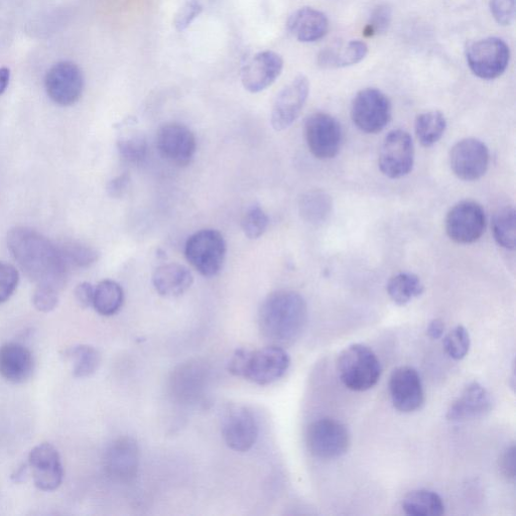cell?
I'll return each instance as SVG.
<instances>
[{"label":"cell","mask_w":516,"mask_h":516,"mask_svg":"<svg viewBox=\"0 0 516 516\" xmlns=\"http://www.w3.org/2000/svg\"><path fill=\"white\" fill-rule=\"evenodd\" d=\"M8 246L25 275L37 286L61 290L67 281V266L59 246L29 227H16L8 235Z\"/></svg>","instance_id":"1"},{"label":"cell","mask_w":516,"mask_h":516,"mask_svg":"<svg viewBox=\"0 0 516 516\" xmlns=\"http://www.w3.org/2000/svg\"><path fill=\"white\" fill-rule=\"evenodd\" d=\"M308 319L305 299L294 291H277L269 295L258 313L263 336L277 346L295 343L302 335Z\"/></svg>","instance_id":"2"},{"label":"cell","mask_w":516,"mask_h":516,"mask_svg":"<svg viewBox=\"0 0 516 516\" xmlns=\"http://www.w3.org/2000/svg\"><path fill=\"white\" fill-rule=\"evenodd\" d=\"M290 364L288 352L281 346L272 345L256 351L237 349L229 361L228 369L233 375L256 384L268 385L282 378Z\"/></svg>","instance_id":"3"},{"label":"cell","mask_w":516,"mask_h":516,"mask_svg":"<svg viewBox=\"0 0 516 516\" xmlns=\"http://www.w3.org/2000/svg\"><path fill=\"white\" fill-rule=\"evenodd\" d=\"M337 370L342 383L353 392L372 389L381 376V365L377 356L362 344H352L340 353Z\"/></svg>","instance_id":"4"},{"label":"cell","mask_w":516,"mask_h":516,"mask_svg":"<svg viewBox=\"0 0 516 516\" xmlns=\"http://www.w3.org/2000/svg\"><path fill=\"white\" fill-rule=\"evenodd\" d=\"M223 235L214 229H203L189 237L185 255L190 265L207 278L215 277L223 268L226 257Z\"/></svg>","instance_id":"5"},{"label":"cell","mask_w":516,"mask_h":516,"mask_svg":"<svg viewBox=\"0 0 516 516\" xmlns=\"http://www.w3.org/2000/svg\"><path fill=\"white\" fill-rule=\"evenodd\" d=\"M393 107L389 97L376 88H365L354 97L351 118L361 132L377 134L390 123Z\"/></svg>","instance_id":"6"},{"label":"cell","mask_w":516,"mask_h":516,"mask_svg":"<svg viewBox=\"0 0 516 516\" xmlns=\"http://www.w3.org/2000/svg\"><path fill=\"white\" fill-rule=\"evenodd\" d=\"M466 61L476 77L493 80L506 71L510 61V49L500 38H485L468 47Z\"/></svg>","instance_id":"7"},{"label":"cell","mask_w":516,"mask_h":516,"mask_svg":"<svg viewBox=\"0 0 516 516\" xmlns=\"http://www.w3.org/2000/svg\"><path fill=\"white\" fill-rule=\"evenodd\" d=\"M306 439L311 454L325 460L342 457L348 452L351 444L347 427L330 418L313 422L308 428Z\"/></svg>","instance_id":"8"},{"label":"cell","mask_w":516,"mask_h":516,"mask_svg":"<svg viewBox=\"0 0 516 516\" xmlns=\"http://www.w3.org/2000/svg\"><path fill=\"white\" fill-rule=\"evenodd\" d=\"M305 139L315 158L333 159L340 152L343 142L341 124L330 114L314 113L305 122Z\"/></svg>","instance_id":"9"},{"label":"cell","mask_w":516,"mask_h":516,"mask_svg":"<svg viewBox=\"0 0 516 516\" xmlns=\"http://www.w3.org/2000/svg\"><path fill=\"white\" fill-rule=\"evenodd\" d=\"M415 162V148L411 136L397 129L387 135L382 143L378 166L390 179H401L411 173Z\"/></svg>","instance_id":"10"},{"label":"cell","mask_w":516,"mask_h":516,"mask_svg":"<svg viewBox=\"0 0 516 516\" xmlns=\"http://www.w3.org/2000/svg\"><path fill=\"white\" fill-rule=\"evenodd\" d=\"M156 143L161 157L181 168L189 166L197 152L195 135L186 125L177 122L161 126Z\"/></svg>","instance_id":"11"},{"label":"cell","mask_w":516,"mask_h":516,"mask_svg":"<svg viewBox=\"0 0 516 516\" xmlns=\"http://www.w3.org/2000/svg\"><path fill=\"white\" fill-rule=\"evenodd\" d=\"M446 232L459 244H471L481 238L486 227L483 208L474 201L456 204L446 217Z\"/></svg>","instance_id":"12"},{"label":"cell","mask_w":516,"mask_h":516,"mask_svg":"<svg viewBox=\"0 0 516 516\" xmlns=\"http://www.w3.org/2000/svg\"><path fill=\"white\" fill-rule=\"evenodd\" d=\"M141 451L137 441L131 437L114 440L104 455V468L114 481L129 483L136 479L140 470Z\"/></svg>","instance_id":"13"},{"label":"cell","mask_w":516,"mask_h":516,"mask_svg":"<svg viewBox=\"0 0 516 516\" xmlns=\"http://www.w3.org/2000/svg\"><path fill=\"white\" fill-rule=\"evenodd\" d=\"M310 93L309 79L298 75L277 95L274 102L271 122L278 132L285 131L300 116Z\"/></svg>","instance_id":"14"},{"label":"cell","mask_w":516,"mask_h":516,"mask_svg":"<svg viewBox=\"0 0 516 516\" xmlns=\"http://www.w3.org/2000/svg\"><path fill=\"white\" fill-rule=\"evenodd\" d=\"M490 154L484 143L476 139L458 142L450 154V166L459 179L467 182L482 178L489 167Z\"/></svg>","instance_id":"15"},{"label":"cell","mask_w":516,"mask_h":516,"mask_svg":"<svg viewBox=\"0 0 516 516\" xmlns=\"http://www.w3.org/2000/svg\"><path fill=\"white\" fill-rule=\"evenodd\" d=\"M45 86L52 101L61 106H71L82 96L84 90L83 73L72 62H60L47 73Z\"/></svg>","instance_id":"16"},{"label":"cell","mask_w":516,"mask_h":516,"mask_svg":"<svg viewBox=\"0 0 516 516\" xmlns=\"http://www.w3.org/2000/svg\"><path fill=\"white\" fill-rule=\"evenodd\" d=\"M222 435L233 451H249L258 438V425L253 414L246 407L230 406L222 418Z\"/></svg>","instance_id":"17"},{"label":"cell","mask_w":516,"mask_h":516,"mask_svg":"<svg viewBox=\"0 0 516 516\" xmlns=\"http://www.w3.org/2000/svg\"><path fill=\"white\" fill-rule=\"evenodd\" d=\"M284 60L274 51L254 55L242 68L241 82L250 93H260L271 87L282 75Z\"/></svg>","instance_id":"18"},{"label":"cell","mask_w":516,"mask_h":516,"mask_svg":"<svg viewBox=\"0 0 516 516\" xmlns=\"http://www.w3.org/2000/svg\"><path fill=\"white\" fill-rule=\"evenodd\" d=\"M390 393L394 407L405 414L420 410L425 403L421 376L410 366L394 370L390 379Z\"/></svg>","instance_id":"19"},{"label":"cell","mask_w":516,"mask_h":516,"mask_svg":"<svg viewBox=\"0 0 516 516\" xmlns=\"http://www.w3.org/2000/svg\"><path fill=\"white\" fill-rule=\"evenodd\" d=\"M29 467L37 488L50 492L63 482L64 468L58 450L49 443L36 446L29 455Z\"/></svg>","instance_id":"20"},{"label":"cell","mask_w":516,"mask_h":516,"mask_svg":"<svg viewBox=\"0 0 516 516\" xmlns=\"http://www.w3.org/2000/svg\"><path fill=\"white\" fill-rule=\"evenodd\" d=\"M209 369L204 362L191 360L181 364L171 378V390L183 403L199 401L206 390Z\"/></svg>","instance_id":"21"},{"label":"cell","mask_w":516,"mask_h":516,"mask_svg":"<svg viewBox=\"0 0 516 516\" xmlns=\"http://www.w3.org/2000/svg\"><path fill=\"white\" fill-rule=\"evenodd\" d=\"M492 399L483 385L473 381L465 387L461 396L451 405L447 419L462 422L480 418L492 409Z\"/></svg>","instance_id":"22"},{"label":"cell","mask_w":516,"mask_h":516,"mask_svg":"<svg viewBox=\"0 0 516 516\" xmlns=\"http://www.w3.org/2000/svg\"><path fill=\"white\" fill-rule=\"evenodd\" d=\"M34 357L23 344L10 342L0 346V376L13 383L27 381L34 372Z\"/></svg>","instance_id":"23"},{"label":"cell","mask_w":516,"mask_h":516,"mask_svg":"<svg viewBox=\"0 0 516 516\" xmlns=\"http://www.w3.org/2000/svg\"><path fill=\"white\" fill-rule=\"evenodd\" d=\"M287 29L298 42L315 43L328 34L329 20L321 11L302 8L289 17Z\"/></svg>","instance_id":"24"},{"label":"cell","mask_w":516,"mask_h":516,"mask_svg":"<svg viewBox=\"0 0 516 516\" xmlns=\"http://www.w3.org/2000/svg\"><path fill=\"white\" fill-rule=\"evenodd\" d=\"M191 271L180 264L159 267L153 275V285L163 297L175 298L185 294L193 285Z\"/></svg>","instance_id":"25"},{"label":"cell","mask_w":516,"mask_h":516,"mask_svg":"<svg viewBox=\"0 0 516 516\" xmlns=\"http://www.w3.org/2000/svg\"><path fill=\"white\" fill-rule=\"evenodd\" d=\"M368 54V46L360 40H352L340 47L326 48L318 61L323 68H346L359 64Z\"/></svg>","instance_id":"26"},{"label":"cell","mask_w":516,"mask_h":516,"mask_svg":"<svg viewBox=\"0 0 516 516\" xmlns=\"http://www.w3.org/2000/svg\"><path fill=\"white\" fill-rule=\"evenodd\" d=\"M403 509L412 516H441L445 513V504L438 493L419 489L406 495Z\"/></svg>","instance_id":"27"},{"label":"cell","mask_w":516,"mask_h":516,"mask_svg":"<svg viewBox=\"0 0 516 516\" xmlns=\"http://www.w3.org/2000/svg\"><path fill=\"white\" fill-rule=\"evenodd\" d=\"M447 120L440 111H429L420 114L415 123L416 136L420 144L430 148L437 144L445 134Z\"/></svg>","instance_id":"28"},{"label":"cell","mask_w":516,"mask_h":516,"mask_svg":"<svg viewBox=\"0 0 516 516\" xmlns=\"http://www.w3.org/2000/svg\"><path fill=\"white\" fill-rule=\"evenodd\" d=\"M387 294L399 306H405L425 291L421 279L411 273H401L387 283Z\"/></svg>","instance_id":"29"},{"label":"cell","mask_w":516,"mask_h":516,"mask_svg":"<svg viewBox=\"0 0 516 516\" xmlns=\"http://www.w3.org/2000/svg\"><path fill=\"white\" fill-rule=\"evenodd\" d=\"M124 293L119 284L105 280L94 289L93 307L102 316H113L121 309Z\"/></svg>","instance_id":"30"},{"label":"cell","mask_w":516,"mask_h":516,"mask_svg":"<svg viewBox=\"0 0 516 516\" xmlns=\"http://www.w3.org/2000/svg\"><path fill=\"white\" fill-rule=\"evenodd\" d=\"M120 157L128 164L139 165L148 156V142L143 133L137 129H127L117 140Z\"/></svg>","instance_id":"31"},{"label":"cell","mask_w":516,"mask_h":516,"mask_svg":"<svg viewBox=\"0 0 516 516\" xmlns=\"http://www.w3.org/2000/svg\"><path fill=\"white\" fill-rule=\"evenodd\" d=\"M302 218L311 224L324 222L332 211V200L326 193L315 190L302 196L299 203Z\"/></svg>","instance_id":"32"},{"label":"cell","mask_w":516,"mask_h":516,"mask_svg":"<svg viewBox=\"0 0 516 516\" xmlns=\"http://www.w3.org/2000/svg\"><path fill=\"white\" fill-rule=\"evenodd\" d=\"M65 357L72 365L75 377L84 378L93 375L101 363L99 351L90 345H77L65 352Z\"/></svg>","instance_id":"33"},{"label":"cell","mask_w":516,"mask_h":516,"mask_svg":"<svg viewBox=\"0 0 516 516\" xmlns=\"http://www.w3.org/2000/svg\"><path fill=\"white\" fill-rule=\"evenodd\" d=\"M515 210L507 206L496 212L492 221L493 236L497 244L507 250L515 248Z\"/></svg>","instance_id":"34"},{"label":"cell","mask_w":516,"mask_h":516,"mask_svg":"<svg viewBox=\"0 0 516 516\" xmlns=\"http://www.w3.org/2000/svg\"><path fill=\"white\" fill-rule=\"evenodd\" d=\"M58 246L69 268L85 269L98 261V251L83 242L71 240Z\"/></svg>","instance_id":"35"},{"label":"cell","mask_w":516,"mask_h":516,"mask_svg":"<svg viewBox=\"0 0 516 516\" xmlns=\"http://www.w3.org/2000/svg\"><path fill=\"white\" fill-rule=\"evenodd\" d=\"M270 218L266 211L258 205H253L243 216L242 230L249 239H258L268 230Z\"/></svg>","instance_id":"36"},{"label":"cell","mask_w":516,"mask_h":516,"mask_svg":"<svg viewBox=\"0 0 516 516\" xmlns=\"http://www.w3.org/2000/svg\"><path fill=\"white\" fill-rule=\"evenodd\" d=\"M470 335L464 326H456L444 338L446 353L454 360H462L469 352Z\"/></svg>","instance_id":"37"},{"label":"cell","mask_w":516,"mask_h":516,"mask_svg":"<svg viewBox=\"0 0 516 516\" xmlns=\"http://www.w3.org/2000/svg\"><path fill=\"white\" fill-rule=\"evenodd\" d=\"M19 282L18 270L10 264L0 262V305L6 303L13 296Z\"/></svg>","instance_id":"38"},{"label":"cell","mask_w":516,"mask_h":516,"mask_svg":"<svg viewBox=\"0 0 516 516\" xmlns=\"http://www.w3.org/2000/svg\"><path fill=\"white\" fill-rule=\"evenodd\" d=\"M203 12L201 0H186L174 19L178 32L186 31Z\"/></svg>","instance_id":"39"},{"label":"cell","mask_w":516,"mask_h":516,"mask_svg":"<svg viewBox=\"0 0 516 516\" xmlns=\"http://www.w3.org/2000/svg\"><path fill=\"white\" fill-rule=\"evenodd\" d=\"M392 21V8L387 5H380L373 10L366 31L369 33V36L385 33L389 30Z\"/></svg>","instance_id":"40"},{"label":"cell","mask_w":516,"mask_h":516,"mask_svg":"<svg viewBox=\"0 0 516 516\" xmlns=\"http://www.w3.org/2000/svg\"><path fill=\"white\" fill-rule=\"evenodd\" d=\"M59 292L52 287L38 286L33 296L35 308L42 313L54 311L59 304Z\"/></svg>","instance_id":"41"},{"label":"cell","mask_w":516,"mask_h":516,"mask_svg":"<svg viewBox=\"0 0 516 516\" xmlns=\"http://www.w3.org/2000/svg\"><path fill=\"white\" fill-rule=\"evenodd\" d=\"M490 12L500 26H510L515 20V0H491Z\"/></svg>","instance_id":"42"},{"label":"cell","mask_w":516,"mask_h":516,"mask_svg":"<svg viewBox=\"0 0 516 516\" xmlns=\"http://www.w3.org/2000/svg\"><path fill=\"white\" fill-rule=\"evenodd\" d=\"M499 469L507 480L515 478V446L512 445L503 451L499 458Z\"/></svg>","instance_id":"43"},{"label":"cell","mask_w":516,"mask_h":516,"mask_svg":"<svg viewBox=\"0 0 516 516\" xmlns=\"http://www.w3.org/2000/svg\"><path fill=\"white\" fill-rule=\"evenodd\" d=\"M131 178L127 174H122L111 180L107 186V192L112 198H121L127 191Z\"/></svg>","instance_id":"44"},{"label":"cell","mask_w":516,"mask_h":516,"mask_svg":"<svg viewBox=\"0 0 516 516\" xmlns=\"http://www.w3.org/2000/svg\"><path fill=\"white\" fill-rule=\"evenodd\" d=\"M94 289L95 287L89 283H82L76 288L75 298L82 308L93 306Z\"/></svg>","instance_id":"45"},{"label":"cell","mask_w":516,"mask_h":516,"mask_svg":"<svg viewBox=\"0 0 516 516\" xmlns=\"http://www.w3.org/2000/svg\"><path fill=\"white\" fill-rule=\"evenodd\" d=\"M444 330L445 325L443 321L440 319H435L429 324L427 333L430 338L438 340L443 336Z\"/></svg>","instance_id":"46"},{"label":"cell","mask_w":516,"mask_h":516,"mask_svg":"<svg viewBox=\"0 0 516 516\" xmlns=\"http://www.w3.org/2000/svg\"><path fill=\"white\" fill-rule=\"evenodd\" d=\"M11 79V70L7 67L0 68V96L8 89Z\"/></svg>","instance_id":"47"}]
</instances>
